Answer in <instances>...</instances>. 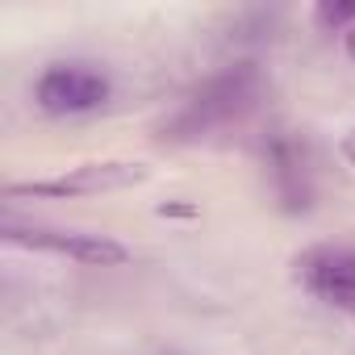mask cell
<instances>
[{"label": "cell", "mask_w": 355, "mask_h": 355, "mask_svg": "<svg viewBox=\"0 0 355 355\" xmlns=\"http://www.w3.org/2000/svg\"><path fill=\"white\" fill-rule=\"evenodd\" d=\"M263 92V80L251 63H239V67H226L218 76H209L189 101L184 109L167 121V138H201L209 134L214 125H226V121H239L255 109Z\"/></svg>", "instance_id": "obj_1"}, {"label": "cell", "mask_w": 355, "mask_h": 355, "mask_svg": "<svg viewBox=\"0 0 355 355\" xmlns=\"http://www.w3.org/2000/svg\"><path fill=\"white\" fill-rule=\"evenodd\" d=\"M109 92H113L109 76L96 71L92 63H51L34 84V101L55 117L92 113L109 101Z\"/></svg>", "instance_id": "obj_2"}, {"label": "cell", "mask_w": 355, "mask_h": 355, "mask_svg": "<svg viewBox=\"0 0 355 355\" xmlns=\"http://www.w3.org/2000/svg\"><path fill=\"white\" fill-rule=\"evenodd\" d=\"M297 280L338 313L355 318V247L322 243L297 255Z\"/></svg>", "instance_id": "obj_3"}, {"label": "cell", "mask_w": 355, "mask_h": 355, "mask_svg": "<svg viewBox=\"0 0 355 355\" xmlns=\"http://www.w3.org/2000/svg\"><path fill=\"white\" fill-rule=\"evenodd\" d=\"M5 239L9 243H21V247H38V251H55V255H67V259H80V263H125L130 251L105 234H80V230H51V226H17V222H5Z\"/></svg>", "instance_id": "obj_4"}, {"label": "cell", "mask_w": 355, "mask_h": 355, "mask_svg": "<svg viewBox=\"0 0 355 355\" xmlns=\"http://www.w3.org/2000/svg\"><path fill=\"white\" fill-rule=\"evenodd\" d=\"M146 175L142 163H84L59 180H34V184H13L9 197H84V193H105V189H125Z\"/></svg>", "instance_id": "obj_5"}, {"label": "cell", "mask_w": 355, "mask_h": 355, "mask_svg": "<svg viewBox=\"0 0 355 355\" xmlns=\"http://www.w3.org/2000/svg\"><path fill=\"white\" fill-rule=\"evenodd\" d=\"M263 150H268V175H272V189H276V197L284 201V209H288V214L309 209L313 189H309L305 146H301L297 138H288L284 130H276V134L268 138Z\"/></svg>", "instance_id": "obj_6"}, {"label": "cell", "mask_w": 355, "mask_h": 355, "mask_svg": "<svg viewBox=\"0 0 355 355\" xmlns=\"http://www.w3.org/2000/svg\"><path fill=\"white\" fill-rule=\"evenodd\" d=\"M318 21L322 26H334V30H351L355 26V5H322L318 9Z\"/></svg>", "instance_id": "obj_7"}, {"label": "cell", "mask_w": 355, "mask_h": 355, "mask_svg": "<svg viewBox=\"0 0 355 355\" xmlns=\"http://www.w3.org/2000/svg\"><path fill=\"white\" fill-rule=\"evenodd\" d=\"M343 155H347V159L355 163V125H351V130L343 134Z\"/></svg>", "instance_id": "obj_8"}, {"label": "cell", "mask_w": 355, "mask_h": 355, "mask_svg": "<svg viewBox=\"0 0 355 355\" xmlns=\"http://www.w3.org/2000/svg\"><path fill=\"white\" fill-rule=\"evenodd\" d=\"M343 46H347V55L355 59V26H351V30H343Z\"/></svg>", "instance_id": "obj_9"}]
</instances>
